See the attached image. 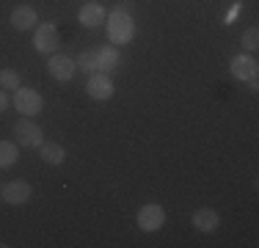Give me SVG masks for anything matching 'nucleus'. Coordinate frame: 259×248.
I'll return each mask as SVG.
<instances>
[{
	"label": "nucleus",
	"instance_id": "9b49d317",
	"mask_svg": "<svg viewBox=\"0 0 259 248\" xmlns=\"http://www.w3.org/2000/svg\"><path fill=\"white\" fill-rule=\"evenodd\" d=\"M94 55H97V69L100 72H113L116 66H119V61H121V55H119V50L116 47H110V45H105L100 50H94Z\"/></svg>",
	"mask_w": 259,
	"mask_h": 248
},
{
	"label": "nucleus",
	"instance_id": "6ab92c4d",
	"mask_svg": "<svg viewBox=\"0 0 259 248\" xmlns=\"http://www.w3.org/2000/svg\"><path fill=\"white\" fill-rule=\"evenodd\" d=\"M110 11H119V14H130V17H133V11H135V3H133V0H119V3H116Z\"/></svg>",
	"mask_w": 259,
	"mask_h": 248
},
{
	"label": "nucleus",
	"instance_id": "39448f33",
	"mask_svg": "<svg viewBox=\"0 0 259 248\" xmlns=\"http://www.w3.org/2000/svg\"><path fill=\"white\" fill-rule=\"evenodd\" d=\"M58 45H61V36H58L55 22H41L39 28H36V33H33V47L39 50V53L53 55L55 50H58Z\"/></svg>",
	"mask_w": 259,
	"mask_h": 248
},
{
	"label": "nucleus",
	"instance_id": "f257e3e1",
	"mask_svg": "<svg viewBox=\"0 0 259 248\" xmlns=\"http://www.w3.org/2000/svg\"><path fill=\"white\" fill-rule=\"evenodd\" d=\"M105 30H108V42L110 45H127L135 36V22L130 14H119L110 11V20H105Z\"/></svg>",
	"mask_w": 259,
	"mask_h": 248
},
{
	"label": "nucleus",
	"instance_id": "aec40b11",
	"mask_svg": "<svg viewBox=\"0 0 259 248\" xmlns=\"http://www.w3.org/2000/svg\"><path fill=\"white\" fill-rule=\"evenodd\" d=\"M6 108H9V97H6V91L0 89V113H3Z\"/></svg>",
	"mask_w": 259,
	"mask_h": 248
},
{
	"label": "nucleus",
	"instance_id": "f03ea898",
	"mask_svg": "<svg viewBox=\"0 0 259 248\" xmlns=\"http://www.w3.org/2000/svg\"><path fill=\"white\" fill-rule=\"evenodd\" d=\"M14 138H17V146H22V149H39L45 144V133H41V127L30 116H22L14 124Z\"/></svg>",
	"mask_w": 259,
	"mask_h": 248
},
{
	"label": "nucleus",
	"instance_id": "412c9836",
	"mask_svg": "<svg viewBox=\"0 0 259 248\" xmlns=\"http://www.w3.org/2000/svg\"><path fill=\"white\" fill-rule=\"evenodd\" d=\"M245 83H248V86H251V91H256V89H259V83H256V77H251V80H245Z\"/></svg>",
	"mask_w": 259,
	"mask_h": 248
},
{
	"label": "nucleus",
	"instance_id": "1a4fd4ad",
	"mask_svg": "<svg viewBox=\"0 0 259 248\" xmlns=\"http://www.w3.org/2000/svg\"><path fill=\"white\" fill-rule=\"evenodd\" d=\"M256 58L251 53H240V55H234L232 58V64H229V72H232V77L234 80H240V83H245V80H251V77H256Z\"/></svg>",
	"mask_w": 259,
	"mask_h": 248
},
{
	"label": "nucleus",
	"instance_id": "a211bd4d",
	"mask_svg": "<svg viewBox=\"0 0 259 248\" xmlns=\"http://www.w3.org/2000/svg\"><path fill=\"white\" fill-rule=\"evenodd\" d=\"M240 45L248 50V53H254V50L259 47V30H256V28L243 30V36H240Z\"/></svg>",
	"mask_w": 259,
	"mask_h": 248
},
{
	"label": "nucleus",
	"instance_id": "4468645a",
	"mask_svg": "<svg viewBox=\"0 0 259 248\" xmlns=\"http://www.w3.org/2000/svg\"><path fill=\"white\" fill-rule=\"evenodd\" d=\"M39 157L45 160L47 166H61L66 160V149L61 144H50V141H47V144L39 146Z\"/></svg>",
	"mask_w": 259,
	"mask_h": 248
},
{
	"label": "nucleus",
	"instance_id": "f8f14e48",
	"mask_svg": "<svg viewBox=\"0 0 259 248\" xmlns=\"http://www.w3.org/2000/svg\"><path fill=\"white\" fill-rule=\"evenodd\" d=\"M77 20H80V25H85V28H97V25H102L108 20V14H105V9L100 3H85L83 9H80Z\"/></svg>",
	"mask_w": 259,
	"mask_h": 248
},
{
	"label": "nucleus",
	"instance_id": "0eeeda50",
	"mask_svg": "<svg viewBox=\"0 0 259 248\" xmlns=\"http://www.w3.org/2000/svg\"><path fill=\"white\" fill-rule=\"evenodd\" d=\"M85 91H89L91 99H97V102H105V99L113 97V80H110V74L105 72H94L89 74V83H85Z\"/></svg>",
	"mask_w": 259,
	"mask_h": 248
},
{
	"label": "nucleus",
	"instance_id": "423d86ee",
	"mask_svg": "<svg viewBox=\"0 0 259 248\" xmlns=\"http://www.w3.org/2000/svg\"><path fill=\"white\" fill-rule=\"evenodd\" d=\"M30 193H33V188H30L28 182H22V179H11V182L3 185L0 198H3L6 204H11V207H20V204L30 201Z\"/></svg>",
	"mask_w": 259,
	"mask_h": 248
},
{
	"label": "nucleus",
	"instance_id": "f3484780",
	"mask_svg": "<svg viewBox=\"0 0 259 248\" xmlns=\"http://www.w3.org/2000/svg\"><path fill=\"white\" fill-rule=\"evenodd\" d=\"M20 86H22V80L14 69H0V89H14L17 91Z\"/></svg>",
	"mask_w": 259,
	"mask_h": 248
},
{
	"label": "nucleus",
	"instance_id": "7ed1b4c3",
	"mask_svg": "<svg viewBox=\"0 0 259 248\" xmlns=\"http://www.w3.org/2000/svg\"><path fill=\"white\" fill-rule=\"evenodd\" d=\"M47 72H50L53 80L66 83V80H72V77H75V72H77L75 58H69L66 53H53L50 61H47Z\"/></svg>",
	"mask_w": 259,
	"mask_h": 248
},
{
	"label": "nucleus",
	"instance_id": "9d476101",
	"mask_svg": "<svg viewBox=\"0 0 259 248\" xmlns=\"http://www.w3.org/2000/svg\"><path fill=\"white\" fill-rule=\"evenodd\" d=\"M36 22H39V14H36L33 6H17L11 11V28L14 30H30Z\"/></svg>",
	"mask_w": 259,
	"mask_h": 248
},
{
	"label": "nucleus",
	"instance_id": "20e7f679",
	"mask_svg": "<svg viewBox=\"0 0 259 248\" xmlns=\"http://www.w3.org/2000/svg\"><path fill=\"white\" fill-rule=\"evenodd\" d=\"M14 108L20 110L22 116H36V113H41V108H45V99H41L39 91H33V89H17L14 91Z\"/></svg>",
	"mask_w": 259,
	"mask_h": 248
},
{
	"label": "nucleus",
	"instance_id": "2eb2a0df",
	"mask_svg": "<svg viewBox=\"0 0 259 248\" xmlns=\"http://www.w3.org/2000/svg\"><path fill=\"white\" fill-rule=\"evenodd\" d=\"M20 157V146L14 141H0V169H9Z\"/></svg>",
	"mask_w": 259,
	"mask_h": 248
},
{
	"label": "nucleus",
	"instance_id": "ddd939ff",
	"mask_svg": "<svg viewBox=\"0 0 259 248\" xmlns=\"http://www.w3.org/2000/svg\"><path fill=\"white\" fill-rule=\"evenodd\" d=\"M218 223H221V218H218V213L215 210H209V207H201V210H196L193 213V226L199 229V232H215L218 229Z\"/></svg>",
	"mask_w": 259,
	"mask_h": 248
},
{
	"label": "nucleus",
	"instance_id": "6e6552de",
	"mask_svg": "<svg viewBox=\"0 0 259 248\" xmlns=\"http://www.w3.org/2000/svg\"><path fill=\"white\" fill-rule=\"evenodd\" d=\"M138 226L144 229V232H157V229H163L165 223V210L160 207V204H144V207L138 210Z\"/></svg>",
	"mask_w": 259,
	"mask_h": 248
},
{
	"label": "nucleus",
	"instance_id": "dca6fc26",
	"mask_svg": "<svg viewBox=\"0 0 259 248\" xmlns=\"http://www.w3.org/2000/svg\"><path fill=\"white\" fill-rule=\"evenodd\" d=\"M75 66H77L80 72H85V74L100 72V69H97V55L94 53H80L77 58H75Z\"/></svg>",
	"mask_w": 259,
	"mask_h": 248
}]
</instances>
